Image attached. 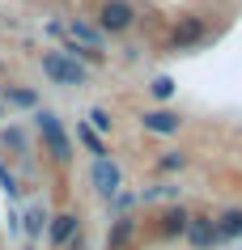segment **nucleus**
Here are the masks:
<instances>
[{
    "label": "nucleus",
    "mask_w": 242,
    "mask_h": 250,
    "mask_svg": "<svg viewBox=\"0 0 242 250\" xmlns=\"http://www.w3.org/2000/svg\"><path fill=\"white\" fill-rule=\"evenodd\" d=\"M140 123H145L149 132H157V136H170V132H178V123H183V119L170 115V110H149Z\"/></svg>",
    "instance_id": "obj_5"
},
{
    "label": "nucleus",
    "mask_w": 242,
    "mask_h": 250,
    "mask_svg": "<svg viewBox=\"0 0 242 250\" xmlns=\"http://www.w3.org/2000/svg\"><path fill=\"white\" fill-rule=\"evenodd\" d=\"M43 221H47V216H43L39 208H34V212H26V229H30V233H39V229H43Z\"/></svg>",
    "instance_id": "obj_16"
},
{
    "label": "nucleus",
    "mask_w": 242,
    "mask_h": 250,
    "mask_svg": "<svg viewBox=\"0 0 242 250\" xmlns=\"http://www.w3.org/2000/svg\"><path fill=\"white\" fill-rule=\"evenodd\" d=\"M81 140H85V145H89V148L98 153V157H102V140H98V136L89 132V127H81Z\"/></svg>",
    "instance_id": "obj_17"
},
{
    "label": "nucleus",
    "mask_w": 242,
    "mask_h": 250,
    "mask_svg": "<svg viewBox=\"0 0 242 250\" xmlns=\"http://www.w3.org/2000/svg\"><path fill=\"white\" fill-rule=\"evenodd\" d=\"M187 237H191V246H213V237H217V229H213V221L208 216H191L187 221Z\"/></svg>",
    "instance_id": "obj_6"
},
{
    "label": "nucleus",
    "mask_w": 242,
    "mask_h": 250,
    "mask_svg": "<svg viewBox=\"0 0 242 250\" xmlns=\"http://www.w3.org/2000/svg\"><path fill=\"white\" fill-rule=\"evenodd\" d=\"M161 166H166V170H178V166H183V153H170V157H161Z\"/></svg>",
    "instance_id": "obj_18"
},
{
    "label": "nucleus",
    "mask_w": 242,
    "mask_h": 250,
    "mask_svg": "<svg viewBox=\"0 0 242 250\" xmlns=\"http://www.w3.org/2000/svg\"><path fill=\"white\" fill-rule=\"evenodd\" d=\"M89 123H94L98 132H110V115L107 110H89Z\"/></svg>",
    "instance_id": "obj_14"
},
{
    "label": "nucleus",
    "mask_w": 242,
    "mask_h": 250,
    "mask_svg": "<svg viewBox=\"0 0 242 250\" xmlns=\"http://www.w3.org/2000/svg\"><path fill=\"white\" fill-rule=\"evenodd\" d=\"M94 187L102 191V195H115V191H119V170H115L107 157L94 161Z\"/></svg>",
    "instance_id": "obj_4"
},
{
    "label": "nucleus",
    "mask_w": 242,
    "mask_h": 250,
    "mask_svg": "<svg viewBox=\"0 0 242 250\" xmlns=\"http://www.w3.org/2000/svg\"><path fill=\"white\" fill-rule=\"evenodd\" d=\"M72 34H77L81 42H89V47H98V30L85 26V21H72Z\"/></svg>",
    "instance_id": "obj_11"
},
{
    "label": "nucleus",
    "mask_w": 242,
    "mask_h": 250,
    "mask_svg": "<svg viewBox=\"0 0 242 250\" xmlns=\"http://www.w3.org/2000/svg\"><path fill=\"white\" fill-rule=\"evenodd\" d=\"M72 233H77V216H72V212H60V216L51 221V242L55 246H68Z\"/></svg>",
    "instance_id": "obj_7"
},
{
    "label": "nucleus",
    "mask_w": 242,
    "mask_h": 250,
    "mask_svg": "<svg viewBox=\"0 0 242 250\" xmlns=\"http://www.w3.org/2000/svg\"><path fill=\"white\" fill-rule=\"evenodd\" d=\"M153 93H157V98H170V93H175V81H170V77H157V81H153Z\"/></svg>",
    "instance_id": "obj_13"
},
{
    "label": "nucleus",
    "mask_w": 242,
    "mask_h": 250,
    "mask_svg": "<svg viewBox=\"0 0 242 250\" xmlns=\"http://www.w3.org/2000/svg\"><path fill=\"white\" fill-rule=\"evenodd\" d=\"M200 34H204V26H200V21H183V26L175 30V47H187V42H196Z\"/></svg>",
    "instance_id": "obj_10"
},
{
    "label": "nucleus",
    "mask_w": 242,
    "mask_h": 250,
    "mask_svg": "<svg viewBox=\"0 0 242 250\" xmlns=\"http://www.w3.org/2000/svg\"><path fill=\"white\" fill-rule=\"evenodd\" d=\"M187 221H191V216L183 208H170L166 216H161V233H170V237H175V233H187Z\"/></svg>",
    "instance_id": "obj_9"
},
{
    "label": "nucleus",
    "mask_w": 242,
    "mask_h": 250,
    "mask_svg": "<svg viewBox=\"0 0 242 250\" xmlns=\"http://www.w3.org/2000/svg\"><path fill=\"white\" fill-rule=\"evenodd\" d=\"M221 233H242V212H229L221 221Z\"/></svg>",
    "instance_id": "obj_12"
},
{
    "label": "nucleus",
    "mask_w": 242,
    "mask_h": 250,
    "mask_svg": "<svg viewBox=\"0 0 242 250\" xmlns=\"http://www.w3.org/2000/svg\"><path fill=\"white\" fill-rule=\"evenodd\" d=\"M34 123H39V132H43V140H47V148H51L55 161H68V157H72V140H68V132L60 127V119H55L51 110H43Z\"/></svg>",
    "instance_id": "obj_2"
},
{
    "label": "nucleus",
    "mask_w": 242,
    "mask_h": 250,
    "mask_svg": "<svg viewBox=\"0 0 242 250\" xmlns=\"http://www.w3.org/2000/svg\"><path fill=\"white\" fill-rule=\"evenodd\" d=\"M98 26L107 30V34L128 30V26H132V4H128V0H107V4H102V13H98Z\"/></svg>",
    "instance_id": "obj_3"
},
{
    "label": "nucleus",
    "mask_w": 242,
    "mask_h": 250,
    "mask_svg": "<svg viewBox=\"0 0 242 250\" xmlns=\"http://www.w3.org/2000/svg\"><path fill=\"white\" fill-rule=\"evenodd\" d=\"M9 102H17V106H34V93H30V89H9Z\"/></svg>",
    "instance_id": "obj_15"
},
{
    "label": "nucleus",
    "mask_w": 242,
    "mask_h": 250,
    "mask_svg": "<svg viewBox=\"0 0 242 250\" xmlns=\"http://www.w3.org/2000/svg\"><path fill=\"white\" fill-rule=\"evenodd\" d=\"M43 72L55 81V85H85V68L64 51H47L43 55Z\"/></svg>",
    "instance_id": "obj_1"
},
{
    "label": "nucleus",
    "mask_w": 242,
    "mask_h": 250,
    "mask_svg": "<svg viewBox=\"0 0 242 250\" xmlns=\"http://www.w3.org/2000/svg\"><path fill=\"white\" fill-rule=\"evenodd\" d=\"M132 229H136V225H132V216H119V221L110 225V237H107V246H110V250H123L128 242H132Z\"/></svg>",
    "instance_id": "obj_8"
}]
</instances>
